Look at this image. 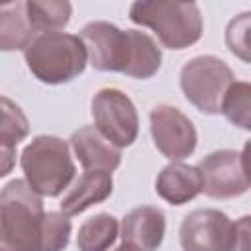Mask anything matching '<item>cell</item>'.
<instances>
[{"mask_svg": "<svg viewBox=\"0 0 251 251\" xmlns=\"http://www.w3.org/2000/svg\"><path fill=\"white\" fill-rule=\"evenodd\" d=\"M202 175V192L216 200H229L251 188L243 167L241 153L233 149H218L208 153L196 165Z\"/></svg>", "mask_w": 251, "mask_h": 251, "instance_id": "30bf717a", "label": "cell"}, {"mask_svg": "<svg viewBox=\"0 0 251 251\" xmlns=\"http://www.w3.org/2000/svg\"><path fill=\"white\" fill-rule=\"evenodd\" d=\"M226 47L233 57L251 65V12H241L227 22Z\"/></svg>", "mask_w": 251, "mask_h": 251, "instance_id": "ffe728a7", "label": "cell"}, {"mask_svg": "<svg viewBox=\"0 0 251 251\" xmlns=\"http://www.w3.org/2000/svg\"><path fill=\"white\" fill-rule=\"evenodd\" d=\"M155 190L165 202L173 206H182L202 192V175L198 167L173 161L157 175Z\"/></svg>", "mask_w": 251, "mask_h": 251, "instance_id": "4fadbf2b", "label": "cell"}, {"mask_svg": "<svg viewBox=\"0 0 251 251\" xmlns=\"http://www.w3.org/2000/svg\"><path fill=\"white\" fill-rule=\"evenodd\" d=\"M118 231L120 226L112 214H96L84 220L78 227L76 247L78 251H108L114 245Z\"/></svg>", "mask_w": 251, "mask_h": 251, "instance_id": "ac0fdd59", "label": "cell"}, {"mask_svg": "<svg viewBox=\"0 0 251 251\" xmlns=\"http://www.w3.org/2000/svg\"><path fill=\"white\" fill-rule=\"evenodd\" d=\"M94 127L118 149L137 139L139 118L131 98L118 88H100L90 102Z\"/></svg>", "mask_w": 251, "mask_h": 251, "instance_id": "52a82bcc", "label": "cell"}, {"mask_svg": "<svg viewBox=\"0 0 251 251\" xmlns=\"http://www.w3.org/2000/svg\"><path fill=\"white\" fill-rule=\"evenodd\" d=\"M178 78L184 98L202 114H218L227 88L235 82L229 65L214 55H198L186 61Z\"/></svg>", "mask_w": 251, "mask_h": 251, "instance_id": "8992f818", "label": "cell"}, {"mask_svg": "<svg viewBox=\"0 0 251 251\" xmlns=\"http://www.w3.org/2000/svg\"><path fill=\"white\" fill-rule=\"evenodd\" d=\"M25 12L37 35L57 33L67 27L73 6L67 0H27Z\"/></svg>", "mask_w": 251, "mask_h": 251, "instance_id": "e0dca14e", "label": "cell"}, {"mask_svg": "<svg viewBox=\"0 0 251 251\" xmlns=\"http://www.w3.org/2000/svg\"><path fill=\"white\" fill-rule=\"evenodd\" d=\"M151 137L159 153L171 161L190 157L196 149V127L188 116L171 104H157L149 112Z\"/></svg>", "mask_w": 251, "mask_h": 251, "instance_id": "9c48e42d", "label": "cell"}, {"mask_svg": "<svg viewBox=\"0 0 251 251\" xmlns=\"http://www.w3.org/2000/svg\"><path fill=\"white\" fill-rule=\"evenodd\" d=\"M78 37L82 39L88 63L102 73H122L129 78H151L161 69V47L139 29H120L110 22L86 24Z\"/></svg>", "mask_w": 251, "mask_h": 251, "instance_id": "6da1fadb", "label": "cell"}, {"mask_svg": "<svg viewBox=\"0 0 251 251\" xmlns=\"http://www.w3.org/2000/svg\"><path fill=\"white\" fill-rule=\"evenodd\" d=\"M37 37L29 24L25 2L6 4L0 8V47L2 51L24 49Z\"/></svg>", "mask_w": 251, "mask_h": 251, "instance_id": "2e32d148", "label": "cell"}, {"mask_svg": "<svg viewBox=\"0 0 251 251\" xmlns=\"http://www.w3.org/2000/svg\"><path fill=\"white\" fill-rule=\"evenodd\" d=\"M165 214L155 206H139L127 212L120 226L122 243H129L141 251H157L165 237Z\"/></svg>", "mask_w": 251, "mask_h": 251, "instance_id": "7c38bea8", "label": "cell"}, {"mask_svg": "<svg viewBox=\"0 0 251 251\" xmlns=\"http://www.w3.org/2000/svg\"><path fill=\"white\" fill-rule=\"evenodd\" d=\"M2 126H0V151H2V171L0 176H6L14 167V155L20 141L29 131V124L22 108L12 102L8 96H2Z\"/></svg>", "mask_w": 251, "mask_h": 251, "instance_id": "9a60e30c", "label": "cell"}, {"mask_svg": "<svg viewBox=\"0 0 251 251\" xmlns=\"http://www.w3.org/2000/svg\"><path fill=\"white\" fill-rule=\"evenodd\" d=\"M29 73L45 84H63L84 73L88 53L78 35L43 33L37 35L24 51Z\"/></svg>", "mask_w": 251, "mask_h": 251, "instance_id": "3957f363", "label": "cell"}, {"mask_svg": "<svg viewBox=\"0 0 251 251\" xmlns=\"http://www.w3.org/2000/svg\"><path fill=\"white\" fill-rule=\"evenodd\" d=\"M20 165L24 180L47 198L59 196L75 178V163L69 143L55 135H37L22 151Z\"/></svg>", "mask_w": 251, "mask_h": 251, "instance_id": "5b68a950", "label": "cell"}, {"mask_svg": "<svg viewBox=\"0 0 251 251\" xmlns=\"http://www.w3.org/2000/svg\"><path fill=\"white\" fill-rule=\"evenodd\" d=\"M220 112L235 127L251 131V82L235 80L227 88Z\"/></svg>", "mask_w": 251, "mask_h": 251, "instance_id": "d6986e66", "label": "cell"}, {"mask_svg": "<svg viewBox=\"0 0 251 251\" xmlns=\"http://www.w3.org/2000/svg\"><path fill=\"white\" fill-rule=\"evenodd\" d=\"M241 167H243V173H245L247 180L251 182V139L245 141V145L241 149Z\"/></svg>", "mask_w": 251, "mask_h": 251, "instance_id": "603a6c76", "label": "cell"}, {"mask_svg": "<svg viewBox=\"0 0 251 251\" xmlns=\"http://www.w3.org/2000/svg\"><path fill=\"white\" fill-rule=\"evenodd\" d=\"M71 237V222L63 212H45L39 251H65Z\"/></svg>", "mask_w": 251, "mask_h": 251, "instance_id": "44dd1931", "label": "cell"}, {"mask_svg": "<svg viewBox=\"0 0 251 251\" xmlns=\"http://www.w3.org/2000/svg\"><path fill=\"white\" fill-rule=\"evenodd\" d=\"M235 251H251V214L235 222Z\"/></svg>", "mask_w": 251, "mask_h": 251, "instance_id": "7402d4cb", "label": "cell"}, {"mask_svg": "<svg viewBox=\"0 0 251 251\" xmlns=\"http://www.w3.org/2000/svg\"><path fill=\"white\" fill-rule=\"evenodd\" d=\"M43 218L41 196L25 180H10L0 192L2 251H39Z\"/></svg>", "mask_w": 251, "mask_h": 251, "instance_id": "7a4b0ae2", "label": "cell"}, {"mask_svg": "<svg viewBox=\"0 0 251 251\" xmlns=\"http://www.w3.org/2000/svg\"><path fill=\"white\" fill-rule=\"evenodd\" d=\"M178 239L182 251H235V224L216 208L192 210L180 224Z\"/></svg>", "mask_w": 251, "mask_h": 251, "instance_id": "ba28073f", "label": "cell"}, {"mask_svg": "<svg viewBox=\"0 0 251 251\" xmlns=\"http://www.w3.org/2000/svg\"><path fill=\"white\" fill-rule=\"evenodd\" d=\"M129 20L155 31L167 49H186L202 37V14L194 2H133Z\"/></svg>", "mask_w": 251, "mask_h": 251, "instance_id": "277c9868", "label": "cell"}, {"mask_svg": "<svg viewBox=\"0 0 251 251\" xmlns=\"http://www.w3.org/2000/svg\"><path fill=\"white\" fill-rule=\"evenodd\" d=\"M114 190V180L112 173H102V171H86L78 176L75 186L67 192V196L61 200V212L71 218L78 216L84 210H88L94 204L104 202L110 198Z\"/></svg>", "mask_w": 251, "mask_h": 251, "instance_id": "5bb4252c", "label": "cell"}, {"mask_svg": "<svg viewBox=\"0 0 251 251\" xmlns=\"http://www.w3.org/2000/svg\"><path fill=\"white\" fill-rule=\"evenodd\" d=\"M71 147L84 171L112 173L122 163V151L110 143L94 126H84L73 131Z\"/></svg>", "mask_w": 251, "mask_h": 251, "instance_id": "8fae6325", "label": "cell"}, {"mask_svg": "<svg viewBox=\"0 0 251 251\" xmlns=\"http://www.w3.org/2000/svg\"><path fill=\"white\" fill-rule=\"evenodd\" d=\"M114 251H141V249H137V247H133V245H129V243H122V245L116 247Z\"/></svg>", "mask_w": 251, "mask_h": 251, "instance_id": "cb8c5ba5", "label": "cell"}]
</instances>
